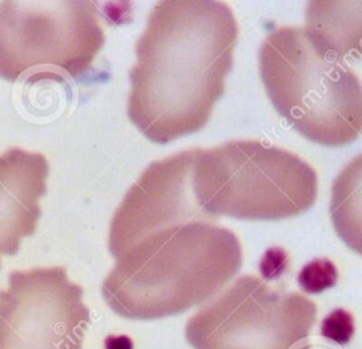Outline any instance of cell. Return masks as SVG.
<instances>
[{
  "label": "cell",
  "mask_w": 362,
  "mask_h": 349,
  "mask_svg": "<svg viewBox=\"0 0 362 349\" xmlns=\"http://www.w3.org/2000/svg\"><path fill=\"white\" fill-rule=\"evenodd\" d=\"M310 1L307 27L304 28L311 42L325 55L344 59L352 49L359 52L361 25H352L349 14H339L342 1Z\"/></svg>",
  "instance_id": "obj_10"
},
{
  "label": "cell",
  "mask_w": 362,
  "mask_h": 349,
  "mask_svg": "<svg viewBox=\"0 0 362 349\" xmlns=\"http://www.w3.org/2000/svg\"><path fill=\"white\" fill-rule=\"evenodd\" d=\"M236 41L238 23L222 1L157 3L129 73L132 123L158 144L201 130L223 95Z\"/></svg>",
  "instance_id": "obj_1"
},
{
  "label": "cell",
  "mask_w": 362,
  "mask_h": 349,
  "mask_svg": "<svg viewBox=\"0 0 362 349\" xmlns=\"http://www.w3.org/2000/svg\"><path fill=\"white\" fill-rule=\"evenodd\" d=\"M48 161L40 153L13 147L0 154V267L1 256L18 252L34 235L47 192Z\"/></svg>",
  "instance_id": "obj_9"
},
{
  "label": "cell",
  "mask_w": 362,
  "mask_h": 349,
  "mask_svg": "<svg viewBox=\"0 0 362 349\" xmlns=\"http://www.w3.org/2000/svg\"><path fill=\"white\" fill-rule=\"evenodd\" d=\"M65 267L13 271L0 290V349H82L90 322Z\"/></svg>",
  "instance_id": "obj_7"
},
{
  "label": "cell",
  "mask_w": 362,
  "mask_h": 349,
  "mask_svg": "<svg viewBox=\"0 0 362 349\" xmlns=\"http://www.w3.org/2000/svg\"><path fill=\"white\" fill-rule=\"evenodd\" d=\"M194 150L151 162L126 192L112 216L109 250L115 259L132 243L168 225L206 218L194 201Z\"/></svg>",
  "instance_id": "obj_8"
},
{
  "label": "cell",
  "mask_w": 362,
  "mask_h": 349,
  "mask_svg": "<svg viewBox=\"0 0 362 349\" xmlns=\"http://www.w3.org/2000/svg\"><path fill=\"white\" fill-rule=\"evenodd\" d=\"M105 44L95 1H0V78L81 79Z\"/></svg>",
  "instance_id": "obj_5"
},
{
  "label": "cell",
  "mask_w": 362,
  "mask_h": 349,
  "mask_svg": "<svg viewBox=\"0 0 362 349\" xmlns=\"http://www.w3.org/2000/svg\"><path fill=\"white\" fill-rule=\"evenodd\" d=\"M315 318L317 305L303 294L242 276L188 319L185 338L194 349H294Z\"/></svg>",
  "instance_id": "obj_6"
},
{
  "label": "cell",
  "mask_w": 362,
  "mask_h": 349,
  "mask_svg": "<svg viewBox=\"0 0 362 349\" xmlns=\"http://www.w3.org/2000/svg\"><path fill=\"white\" fill-rule=\"evenodd\" d=\"M287 267V256L283 249L273 247L266 252L260 261V271L264 278H277Z\"/></svg>",
  "instance_id": "obj_13"
},
{
  "label": "cell",
  "mask_w": 362,
  "mask_h": 349,
  "mask_svg": "<svg viewBox=\"0 0 362 349\" xmlns=\"http://www.w3.org/2000/svg\"><path fill=\"white\" fill-rule=\"evenodd\" d=\"M267 96L301 136L329 147L354 141L362 129V90L344 61L317 49L301 27L281 25L259 49Z\"/></svg>",
  "instance_id": "obj_3"
},
{
  "label": "cell",
  "mask_w": 362,
  "mask_h": 349,
  "mask_svg": "<svg viewBox=\"0 0 362 349\" xmlns=\"http://www.w3.org/2000/svg\"><path fill=\"white\" fill-rule=\"evenodd\" d=\"M240 266L242 246L233 232L206 219L178 222L123 250L102 294L123 318H164L208 301Z\"/></svg>",
  "instance_id": "obj_2"
},
{
  "label": "cell",
  "mask_w": 362,
  "mask_h": 349,
  "mask_svg": "<svg viewBox=\"0 0 362 349\" xmlns=\"http://www.w3.org/2000/svg\"><path fill=\"white\" fill-rule=\"evenodd\" d=\"M321 333L327 339H331L337 343H348L354 335L352 315L342 308L334 309L324 318L321 324Z\"/></svg>",
  "instance_id": "obj_12"
},
{
  "label": "cell",
  "mask_w": 362,
  "mask_h": 349,
  "mask_svg": "<svg viewBox=\"0 0 362 349\" xmlns=\"http://www.w3.org/2000/svg\"><path fill=\"white\" fill-rule=\"evenodd\" d=\"M338 271L335 264L328 259H317L307 263L298 273L300 287L310 294L321 292L335 285Z\"/></svg>",
  "instance_id": "obj_11"
},
{
  "label": "cell",
  "mask_w": 362,
  "mask_h": 349,
  "mask_svg": "<svg viewBox=\"0 0 362 349\" xmlns=\"http://www.w3.org/2000/svg\"><path fill=\"white\" fill-rule=\"evenodd\" d=\"M191 191L205 216L279 220L304 213L318 192L315 170L284 148L232 140L194 150Z\"/></svg>",
  "instance_id": "obj_4"
}]
</instances>
